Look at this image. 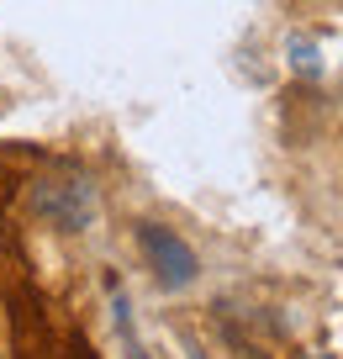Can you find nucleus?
Here are the masks:
<instances>
[{
	"label": "nucleus",
	"mask_w": 343,
	"mask_h": 359,
	"mask_svg": "<svg viewBox=\"0 0 343 359\" xmlns=\"http://www.w3.org/2000/svg\"><path fill=\"white\" fill-rule=\"evenodd\" d=\"M27 206H32L37 222L58 227V233H85V227L95 222V212H100V196H95V185H90L85 175H48V180L32 185Z\"/></svg>",
	"instance_id": "nucleus-1"
},
{
	"label": "nucleus",
	"mask_w": 343,
	"mask_h": 359,
	"mask_svg": "<svg viewBox=\"0 0 343 359\" xmlns=\"http://www.w3.org/2000/svg\"><path fill=\"white\" fill-rule=\"evenodd\" d=\"M137 248L148 254V264H154V275H159L164 291H185V285L196 280V248H190L175 227L137 222Z\"/></svg>",
	"instance_id": "nucleus-2"
},
{
	"label": "nucleus",
	"mask_w": 343,
	"mask_h": 359,
	"mask_svg": "<svg viewBox=\"0 0 343 359\" xmlns=\"http://www.w3.org/2000/svg\"><path fill=\"white\" fill-rule=\"evenodd\" d=\"M74 359H90V348H85V344H74Z\"/></svg>",
	"instance_id": "nucleus-3"
},
{
	"label": "nucleus",
	"mask_w": 343,
	"mask_h": 359,
	"mask_svg": "<svg viewBox=\"0 0 343 359\" xmlns=\"http://www.w3.org/2000/svg\"><path fill=\"white\" fill-rule=\"evenodd\" d=\"M307 359H328V354H307Z\"/></svg>",
	"instance_id": "nucleus-4"
}]
</instances>
